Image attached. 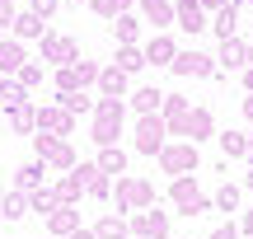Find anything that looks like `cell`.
Masks as SVG:
<instances>
[{"label": "cell", "instance_id": "d590c367", "mask_svg": "<svg viewBox=\"0 0 253 239\" xmlns=\"http://www.w3.org/2000/svg\"><path fill=\"white\" fill-rule=\"evenodd\" d=\"M80 193H84V188L75 183V174H71V178H61V183H56V197H61V206H71V202H75V197H80Z\"/></svg>", "mask_w": 253, "mask_h": 239}, {"label": "cell", "instance_id": "836d02e7", "mask_svg": "<svg viewBox=\"0 0 253 239\" xmlns=\"http://www.w3.org/2000/svg\"><path fill=\"white\" fill-rule=\"evenodd\" d=\"M9 127H14V131H28V127H38V113L19 103V108H9Z\"/></svg>", "mask_w": 253, "mask_h": 239}, {"label": "cell", "instance_id": "c3c4849f", "mask_svg": "<svg viewBox=\"0 0 253 239\" xmlns=\"http://www.w3.org/2000/svg\"><path fill=\"white\" fill-rule=\"evenodd\" d=\"M71 239H99V235H94V230H75Z\"/></svg>", "mask_w": 253, "mask_h": 239}, {"label": "cell", "instance_id": "7a4b0ae2", "mask_svg": "<svg viewBox=\"0 0 253 239\" xmlns=\"http://www.w3.org/2000/svg\"><path fill=\"white\" fill-rule=\"evenodd\" d=\"M169 197H173V206H178L183 216H202V211H211V197L202 193L197 183H192V178H173V188H169Z\"/></svg>", "mask_w": 253, "mask_h": 239}, {"label": "cell", "instance_id": "bcb514c9", "mask_svg": "<svg viewBox=\"0 0 253 239\" xmlns=\"http://www.w3.org/2000/svg\"><path fill=\"white\" fill-rule=\"evenodd\" d=\"M244 89L253 94V66H249V71H244Z\"/></svg>", "mask_w": 253, "mask_h": 239}, {"label": "cell", "instance_id": "d4e9b609", "mask_svg": "<svg viewBox=\"0 0 253 239\" xmlns=\"http://www.w3.org/2000/svg\"><path fill=\"white\" fill-rule=\"evenodd\" d=\"M155 108H164V94L155 89V84H145V89H136V113H141V118H150Z\"/></svg>", "mask_w": 253, "mask_h": 239}, {"label": "cell", "instance_id": "d6986e66", "mask_svg": "<svg viewBox=\"0 0 253 239\" xmlns=\"http://www.w3.org/2000/svg\"><path fill=\"white\" fill-rule=\"evenodd\" d=\"M141 14L155 28H164V24H173V0H141Z\"/></svg>", "mask_w": 253, "mask_h": 239}, {"label": "cell", "instance_id": "e575fe53", "mask_svg": "<svg viewBox=\"0 0 253 239\" xmlns=\"http://www.w3.org/2000/svg\"><path fill=\"white\" fill-rule=\"evenodd\" d=\"M84 193H89V197H108V193H113V178L99 174V164H94V174H89V183H84Z\"/></svg>", "mask_w": 253, "mask_h": 239}, {"label": "cell", "instance_id": "83f0119b", "mask_svg": "<svg viewBox=\"0 0 253 239\" xmlns=\"http://www.w3.org/2000/svg\"><path fill=\"white\" fill-rule=\"evenodd\" d=\"M136 24H141L136 14H118V19H113V38H118L122 47H131L136 42Z\"/></svg>", "mask_w": 253, "mask_h": 239}, {"label": "cell", "instance_id": "ba28073f", "mask_svg": "<svg viewBox=\"0 0 253 239\" xmlns=\"http://www.w3.org/2000/svg\"><path fill=\"white\" fill-rule=\"evenodd\" d=\"M131 230L141 239H169V216L155 211V206H150V211H136L131 216Z\"/></svg>", "mask_w": 253, "mask_h": 239}, {"label": "cell", "instance_id": "9a60e30c", "mask_svg": "<svg viewBox=\"0 0 253 239\" xmlns=\"http://www.w3.org/2000/svg\"><path fill=\"white\" fill-rule=\"evenodd\" d=\"M42 183H47V164H42V159L24 164V169H19V178H14V188H19V193H38Z\"/></svg>", "mask_w": 253, "mask_h": 239}, {"label": "cell", "instance_id": "f907efd6", "mask_svg": "<svg viewBox=\"0 0 253 239\" xmlns=\"http://www.w3.org/2000/svg\"><path fill=\"white\" fill-rule=\"evenodd\" d=\"M249 66H253V42H249Z\"/></svg>", "mask_w": 253, "mask_h": 239}, {"label": "cell", "instance_id": "1f68e13d", "mask_svg": "<svg viewBox=\"0 0 253 239\" xmlns=\"http://www.w3.org/2000/svg\"><path fill=\"white\" fill-rule=\"evenodd\" d=\"M216 202V211H239V188L235 183H220V193L211 197Z\"/></svg>", "mask_w": 253, "mask_h": 239}, {"label": "cell", "instance_id": "2e32d148", "mask_svg": "<svg viewBox=\"0 0 253 239\" xmlns=\"http://www.w3.org/2000/svg\"><path fill=\"white\" fill-rule=\"evenodd\" d=\"M188 113H192L188 99H178V94H164V122H169L178 136H183V122H188Z\"/></svg>", "mask_w": 253, "mask_h": 239}, {"label": "cell", "instance_id": "9f6ffc18", "mask_svg": "<svg viewBox=\"0 0 253 239\" xmlns=\"http://www.w3.org/2000/svg\"><path fill=\"white\" fill-rule=\"evenodd\" d=\"M42 239H47V235H42Z\"/></svg>", "mask_w": 253, "mask_h": 239}, {"label": "cell", "instance_id": "e0dca14e", "mask_svg": "<svg viewBox=\"0 0 253 239\" xmlns=\"http://www.w3.org/2000/svg\"><path fill=\"white\" fill-rule=\"evenodd\" d=\"M47 225H52V235H66V239H71L75 230H80V216H75V206H56V211L47 216Z\"/></svg>", "mask_w": 253, "mask_h": 239}, {"label": "cell", "instance_id": "681fc988", "mask_svg": "<svg viewBox=\"0 0 253 239\" xmlns=\"http://www.w3.org/2000/svg\"><path fill=\"white\" fill-rule=\"evenodd\" d=\"M249 159H253V131H249Z\"/></svg>", "mask_w": 253, "mask_h": 239}, {"label": "cell", "instance_id": "f1b7e54d", "mask_svg": "<svg viewBox=\"0 0 253 239\" xmlns=\"http://www.w3.org/2000/svg\"><path fill=\"white\" fill-rule=\"evenodd\" d=\"M141 66H150V61H145V52H141V47H122V52H118V71H122V75L141 71Z\"/></svg>", "mask_w": 253, "mask_h": 239}, {"label": "cell", "instance_id": "52a82bcc", "mask_svg": "<svg viewBox=\"0 0 253 239\" xmlns=\"http://www.w3.org/2000/svg\"><path fill=\"white\" fill-rule=\"evenodd\" d=\"M173 71H178V75H197V80H207V75H216L220 66H216V56H207V52H178V56H173Z\"/></svg>", "mask_w": 253, "mask_h": 239}, {"label": "cell", "instance_id": "9c48e42d", "mask_svg": "<svg viewBox=\"0 0 253 239\" xmlns=\"http://www.w3.org/2000/svg\"><path fill=\"white\" fill-rule=\"evenodd\" d=\"M173 24H178L183 33H202V28H211L207 24V9H202L197 0H178V5H173Z\"/></svg>", "mask_w": 253, "mask_h": 239}, {"label": "cell", "instance_id": "5bb4252c", "mask_svg": "<svg viewBox=\"0 0 253 239\" xmlns=\"http://www.w3.org/2000/svg\"><path fill=\"white\" fill-rule=\"evenodd\" d=\"M173 56H178V47H173V38L155 33V38H150V47H145V61H150V66H173Z\"/></svg>", "mask_w": 253, "mask_h": 239}, {"label": "cell", "instance_id": "4316f807", "mask_svg": "<svg viewBox=\"0 0 253 239\" xmlns=\"http://www.w3.org/2000/svg\"><path fill=\"white\" fill-rule=\"evenodd\" d=\"M19 66H24L19 42H0V75H19Z\"/></svg>", "mask_w": 253, "mask_h": 239}, {"label": "cell", "instance_id": "4dcf8cb0", "mask_svg": "<svg viewBox=\"0 0 253 239\" xmlns=\"http://www.w3.org/2000/svg\"><path fill=\"white\" fill-rule=\"evenodd\" d=\"M61 108L71 113V118H80V113H94V108H99V103H94V99H84V94L75 89V94H61Z\"/></svg>", "mask_w": 253, "mask_h": 239}, {"label": "cell", "instance_id": "7bdbcfd3", "mask_svg": "<svg viewBox=\"0 0 253 239\" xmlns=\"http://www.w3.org/2000/svg\"><path fill=\"white\" fill-rule=\"evenodd\" d=\"M52 9H56V0H33V14H42V19H47Z\"/></svg>", "mask_w": 253, "mask_h": 239}, {"label": "cell", "instance_id": "816d5d0a", "mask_svg": "<svg viewBox=\"0 0 253 239\" xmlns=\"http://www.w3.org/2000/svg\"><path fill=\"white\" fill-rule=\"evenodd\" d=\"M75 5H94V0H75Z\"/></svg>", "mask_w": 253, "mask_h": 239}, {"label": "cell", "instance_id": "7402d4cb", "mask_svg": "<svg viewBox=\"0 0 253 239\" xmlns=\"http://www.w3.org/2000/svg\"><path fill=\"white\" fill-rule=\"evenodd\" d=\"M211 28L220 33V42H225V38H235V28H239V5H235V0H230L225 9H216V24H211Z\"/></svg>", "mask_w": 253, "mask_h": 239}, {"label": "cell", "instance_id": "8992f818", "mask_svg": "<svg viewBox=\"0 0 253 239\" xmlns=\"http://www.w3.org/2000/svg\"><path fill=\"white\" fill-rule=\"evenodd\" d=\"M164 136H169V122L155 118V113L136 122V150H141V155H160V150H164Z\"/></svg>", "mask_w": 253, "mask_h": 239}, {"label": "cell", "instance_id": "f6af8a7d", "mask_svg": "<svg viewBox=\"0 0 253 239\" xmlns=\"http://www.w3.org/2000/svg\"><path fill=\"white\" fill-rule=\"evenodd\" d=\"M239 230H244V235H253V211L244 216V225H239Z\"/></svg>", "mask_w": 253, "mask_h": 239}, {"label": "cell", "instance_id": "ffe728a7", "mask_svg": "<svg viewBox=\"0 0 253 239\" xmlns=\"http://www.w3.org/2000/svg\"><path fill=\"white\" fill-rule=\"evenodd\" d=\"M99 174H108V178H122L126 174V155L118 146H103V155H99Z\"/></svg>", "mask_w": 253, "mask_h": 239}, {"label": "cell", "instance_id": "7dc6e473", "mask_svg": "<svg viewBox=\"0 0 253 239\" xmlns=\"http://www.w3.org/2000/svg\"><path fill=\"white\" fill-rule=\"evenodd\" d=\"M244 118L253 122V94H249V99H244Z\"/></svg>", "mask_w": 253, "mask_h": 239}, {"label": "cell", "instance_id": "db71d44e", "mask_svg": "<svg viewBox=\"0 0 253 239\" xmlns=\"http://www.w3.org/2000/svg\"><path fill=\"white\" fill-rule=\"evenodd\" d=\"M249 188H253V169H249Z\"/></svg>", "mask_w": 253, "mask_h": 239}, {"label": "cell", "instance_id": "74e56055", "mask_svg": "<svg viewBox=\"0 0 253 239\" xmlns=\"http://www.w3.org/2000/svg\"><path fill=\"white\" fill-rule=\"evenodd\" d=\"M126 5H131V0H94V9H99V14H108V19L126 14Z\"/></svg>", "mask_w": 253, "mask_h": 239}, {"label": "cell", "instance_id": "277c9868", "mask_svg": "<svg viewBox=\"0 0 253 239\" xmlns=\"http://www.w3.org/2000/svg\"><path fill=\"white\" fill-rule=\"evenodd\" d=\"M160 169L173 178H188L192 169H197V146L192 141H178V146H164L160 150Z\"/></svg>", "mask_w": 253, "mask_h": 239}, {"label": "cell", "instance_id": "11a10c76", "mask_svg": "<svg viewBox=\"0 0 253 239\" xmlns=\"http://www.w3.org/2000/svg\"><path fill=\"white\" fill-rule=\"evenodd\" d=\"M235 5H239V0H235ZM244 5H253V0H244Z\"/></svg>", "mask_w": 253, "mask_h": 239}, {"label": "cell", "instance_id": "f5cc1de1", "mask_svg": "<svg viewBox=\"0 0 253 239\" xmlns=\"http://www.w3.org/2000/svg\"><path fill=\"white\" fill-rule=\"evenodd\" d=\"M0 221H5V202H0Z\"/></svg>", "mask_w": 253, "mask_h": 239}, {"label": "cell", "instance_id": "ac0fdd59", "mask_svg": "<svg viewBox=\"0 0 253 239\" xmlns=\"http://www.w3.org/2000/svg\"><path fill=\"white\" fill-rule=\"evenodd\" d=\"M216 141H220V150H225V159H235V155H249V131H235V127H225V131H216Z\"/></svg>", "mask_w": 253, "mask_h": 239}, {"label": "cell", "instance_id": "7c38bea8", "mask_svg": "<svg viewBox=\"0 0 253 239\" xmlns=\"http://www.w3.org/2000/svg\"><path fill=\"white\" fill-rule=\"evenodd\" d=\"M38 131L66 136V131H71V113H66V108H38Z\"/></svg>", "mask_w": 253, "mask_h": 239}, {"label": "cell", "instance_id": "44dd1931", "mask_svg": "<svg viewBox=\"0 0 253 239\" xmlns=\"http://www.w3.org/2000/svg\"><path fill=\"white\" fill-rule=\"evenodd\" d=\"M56 206H61L56 188H38V193H28V211H38V216H52Z\"/></svg>", "mask_w": 253, "mask_h": 239}, {"label": "cell", "instance_id": "603a6c76", "mask_svg": "<svg viewBox=\"0 0 253 239\" xmlns=\"http://www.w3.org/2000/svg\"><path fill=\"white\" fill-rule=\"evenodd\" d=\"M99 89H103V99H122V89H126V75L118 71V66H108V71H99Z\"/></svg>", "mask_w": 253, "mask_h": 239}, {"label": "cell", "instance_id": "ee69618b", "mask_svg": "<svg viewBox=\"0 0 253 239\" xmlns=\"http://www.w3.org/2000/svg\"><path fill=\"white\" fill-rule=\"evenodd\" d=\"M197 5H202V9H225L230 0H197Z\"/></svg>", "mask_w": 253, "mask_h": 239}, {"label": "cell", "instance_id": "5b68a950", "mask_svg": "<svg viewBox=\"0 0 253 239\" xmlns=\"http://www.w3.org/2000/svg\"><path fill=\"white\" fill-rule=\"evenodd\" d=\"M33 146H38V159H42L47 169H75V150L66 146V141H56V136H47V131H38Z\"/></svg>", "mask_w": 253, "mask_h": 239}, {"label": "cell", "instance_id": "8d00e7d4", "mask_svg": "<svg viewBox=\"0 0 253 239\" xmlns=\"http://www.w3.org/2000/svg\"><path fill=\"white\" fill-rule=\"evenodd\" d=\"M24 89H33V84H42V66H19V75H14Z\"/></svg>", "mask_w": 253, "mask_h": 239}, {"label": "cell", "instance_id": "ab89813d", "mask_svg": "<svg viewBox=\"0 0 253 239\" xmlns=\"http://www.w3.org/2000/svg\"><path fill=\"white\" fill-rule=\"evenodd\" d=\"M56 84H61V94H75V89H80V80H75V66H66V71L56 75Z\"/></svg>", "mask_w": 253, "mask_h": 239}, {"label": "cell", "instance_id": "6da1fadb", "mask_svg": "<svg viewBox=\"0 0 253 239\" xmlns=\"http://www.w3.org/2000/svg\"><path fill=\"white\" fill-rule=\"evenodd\" d=\"M155 206V188L145 178H118V211H150Z\"/></svg>", "mask_w": 253, "mask_h": 239}, {"label": "cell", "instance_id": "8fae6325", "mask_svg": "<svg viewBox=\"0 0 253 239\" xmlns=\"http://www.w3.org/2000/svg\"><path fill=\"white\" fill-rule=\"evenodd\" d=\"M183 136L197 146V141H207V136H216V122H211V113L207 108H192L188 113V122H183Z\"/></svg>", "mask_w": 253, "mask_h": 239}, {"label": "cell", "instance_id": "b9f144b4", "mask_svg": "<svg viewBox=\"0 0 253 239\" xmlns=\"http://www.w3.org/2000/svg\"><path fill=\"white\" fill-rule=\"evenodd\" d=\"M5 24H14V5H9V0H0V28Z\"/></svg>", "mask_w": 253, "mask_h": 239}, {"label": "cell", "instance_id": "f546056e", "mask_svg": "<svg viewBox=\"0 0 253 239\" xmlns=\"http://www.w3.org/2000/svg\"><path fill=\"white\" fill-rule=\"evenodd\" d=\"M0 103H5V108H19V103H24V84L0 75Z\"/></svg>", "mask_w": 253, "mask_h": 239}, {"label": "cell", "instance_id": "4fadbf2b", "mask_svg": "<svg viewBox=\"0 0 253 239\" xmlns=\"http://www.w3.org/2000/svg\"><path fill=\"white\" fill-rule=\"evenodd\" d=\"M42 56H47V61H61V66H75V61H80V56H75V42H71V38H42Z\"/></svg>", "mask_w": 253, "mask_h": 239}, {"label": "cell", "instance_id": "d6a6232c", "mask_svg": "<svg viewBox=\"0 0 253 239\" xmlns=\"http://www.w3.org/2000/svg\"><path fill=\"white\" fill-rule=\"evenodd\" d=\"M19 216H28V193L14 188V193L5 197V221H19Z\"/></svg>", "mask_w": 253, "mask_h": 239}, {"label": "cell", "instance_id": "30bf717a", "mask_svg": "<svg viewBox=\"0 0 253 239\" xmlns=\"http://www.w3.org/2000/svg\"><path fill=\"white\" fill-rule=\"evenodd\" d=\"M216 61H220V71H225V75L239 71V66H249V42H244V38H225Z\"/></svg>", "mask_w": 253, "mask_h": 239}, {"label": "cell", "instance_id": "60d3db41", "mask_svg": "<svg viewBox=\"0 0 253 239\" xmlns=\"http://www.w3.org/2000/svg\"><path fill=\"white\" fill-rule=\"evenodd\" d=\"M207 239H239V230H235V225H216Z\"/></svg>", "mask_w": 253, "mask_h": 239}, {"label": "cell", "instance_id": "cb8c5ba5", "mask_svg": "<svg viewBox=\"0 0 253 239\" xmlns=\"http://www.w3.org/2000/svg\"><path fill=\"white\" fill-rule=\"evenodd\" d=\"M94 235H99V239H126V235H131V225H126L122 216H103V221L94 225Z\"/></svg>", "mask_w": 253, "mask_h": 239}, {"label": "cell", "instance_id": "3957f363", "mask_svg": "<svg viewBox=\"0 0 253 239\" xmlns=\"http://www.w3.org/2000/svg\"><path fill=\"white\" fill-rule=\"evenodd\" d=\"M118 131H122V99H103L94 108V141L99 146H113Z\"/></svg>", "mask_w": 253, "mask_h": 239}, {"label": "cell", "instance_id": "484cf974", "mask_svg": "<svg viewBox=\"0 0 253 239\" xmlns=\"http://www.w3.org/2000/svg\"><path fill=\"white\" fill-rule=\"evenodd\" d=\"M14 33L19 38H42V14H33V9L14 14Z\"/></svg>", "mask_w": 253, "mask_h": 239}, {"label": "cell", "instance_id": "f35d334b", "mask_svg": "<svg viewBox=\"0 0 253 239\" xmlns=\"http://www.w3.org/2000/svg\"><path fill=\"white\" fill-rule=\"evenodd\" d=\"M75 80H80V89L89 80H99V66H89V61H75Z\"/></svg>", "mask_w": 253, "mask_h": 239}]
</instances>
